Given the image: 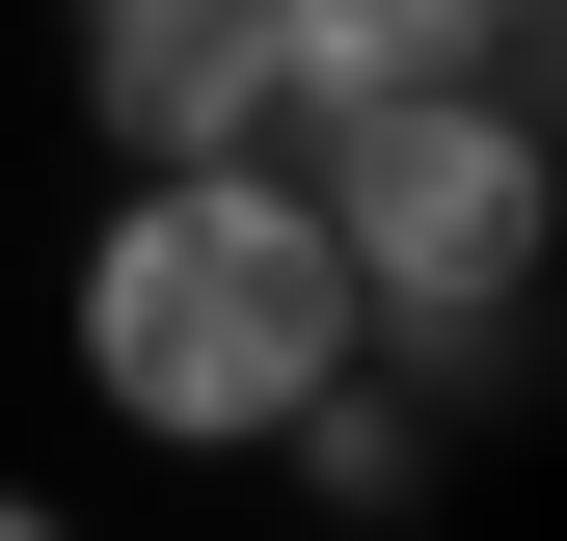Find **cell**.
Returning a JSON list of instances; mask_svg holds the SVG:
<instances>
[{
    "mask_svg": "<svg viewBox=\"0 0 567 541\" xmlns=\"http://www.w3.org/2000/svg\"><path fill=\"white\" fill-rule=\"evenodd\" d=\"M351 244H324V190L298 163H163L109 217V270H82V379L135 406V433H270L298 379H351Z\"/></svg>",
    "mask_w": 567,
    "mask_h": 541,
    "instance_id": "1",
    "label": "cell"
},
{
    "mask_svg": "<svg viewBox=\"0 0 567 541\" xmlns=\"http://www.w3.org/2000/svg\"><path fill=\"white\" fill-rule=\"evenodd\" d=\"M298 190H324L351 298H405V325H486V298L540 270V135H514V82H379V109H298Z\"/></svg>",
    "mask_w": 567,
    "mask_h": 541,
    "instance_id": "2",
    "label": "cell"
},
{
    "mask_svg": "<svg viewBox=\"0 0 567 541\" xmlns=\"http://www.w3.org/2000/svg\"><path fill=\"white\" fill-rule=\"evenodd\" d=\"M82 54H109V135H163V163L298 135V82H270V0H82Z\"/></svg>",
    "mask_w": 567,
    "mask_h": 541,
    "instance_id": "3",
    "label": "cell"
},
{
    "mask_svg": "<svg viewBox=\"0 0 567 541\" xmlns=\"http://www.w3.org/2000/svg\"><path fill=\"white\" fill-rule=\"evenodd\" d=\"M270 82L379 109V82H540V0H270Z\"/></svg>",
    "mask_w": 567,
    "mask_h": 541,
    "instance_id": "4",
    "label": "cell"
}]
</instances>
